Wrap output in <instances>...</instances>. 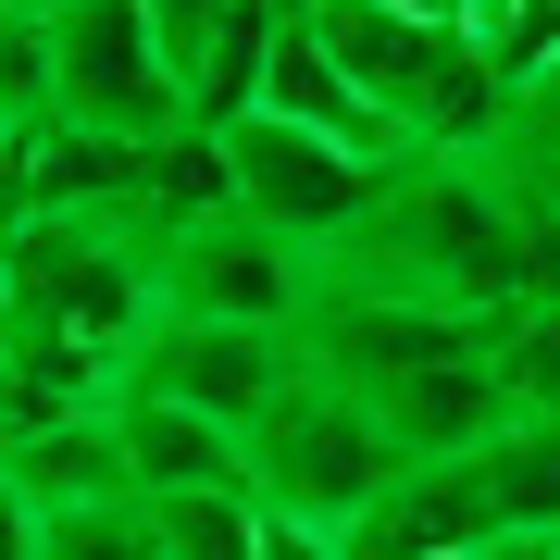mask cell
I'll list each match as a JSON object with an SVG mask.
<instances>
[{
  "label": "cell",
  "instance_id": "6da1fadb",
  "mask_svg": "<svg viewBox=\"0 0 560 560\" xmlns=\"http://www.w3.org/2000/svg\"><path fill=\"white\" fill-rule=\"evenodd\" d=\"M337 287H399L436 312H511L523 300V187L486 150H423L411 175H386V200L361 212Z\"/></svg>",
  "mask_w": 560,
  "mask_h": 560
},
{
  "label": "cell",
  "instance_id": "7a4b0ae2",
  "mask_svg": "<svg viewBox=\"0 0 560 560\" xmlns=\"http://www.w3.org/2000/svg\"><path fill=\"white\" fill-rule=\"evenodd\" d=\"M249 460H261V499H275V511L337 523V536H349L361 499L399 474V436H386L374 386H349V374H324V361H300V386L249 423Z\"/></svg>",
  "mask_w": 560,
  "mask_h": 560
},
{
  "label": "cell",
  "instance_id": "3957f363",
  "mask_svg": "<svg viewBox=\"0 0 560 560\" xmlns=\"http://www.w3.org/2000/svg\"><path fill=\"white\" fill-rule=\"evenodd\" d=\"M324 287H337V261L312 237H287V224L261 212H187L162 224V312H200V324H275V337H312Z\"/></svg>",
  "mask_w": 560,
  "mask_h": 560
},
{
  "label": "cell",
  "instance_id": "277c9868",
  "mask_svg": "<svg viewBox=\"0 0 560 560\" xmlns=\"http://www.w3.org/2000/svg\"><path fill=\"white\" fill-rule=\"evenodd\" d=\"M50 75H62V125H101V138H175V125H200L150 0H62L50 13Z\"/></svg>",
  "mask_w": 560,
  "mask_h": 560
},
{
  "label": "cell",
  "instance_id": "5b68a950",
  "mask_svg": "<svg viewBox=\"0 0 560 560\" xmlns=\"http://www.w3.org/2000/svg\"><path fill=\"white\" fill-rule=\"evenodd\" d=\"M224 162H237V212L287 224V237H312V249H349L361 212L386 200V162L312 138V125H287V113H237V125H224ZM399 175H411V162H399Z\"/></svg>",
  "mask_w": 560,
  "mask_h": 560
},
{
  "label": "cell",
  "instance_id": "8992f818",
  "mask_svg": "<svg viewBox=\"0 0 560 560\" xmlns=\"http://www.w3.org/2000/svg\"><path fill=\"white\" fill-rule=\"evenodd\" d=\"M300 337H275V324H200V312H162L150 324V349L125 361V386H162V399H187V411H212V423H261L300 386Z\"/></svg>",
  "mask_w": 560,
  "mask_h": 560
},
{
  "label": "cell",
  "instance_id": "52a82bcc",
  "mask_svg": "<svg viewBox=\"0 0 560 560\" xmlns=\"http://www.w3.org/2000/svg\"><path fill=\"white\" fill-rule=\"evenodd\" d=\"M300 349L324 374H349V386H399L423 361H486L499 349V312H436V300H399V287H324Z\"/></svg>",
  "mask_w": 560,
  "mask_h": 560
},
{
  "label": "cell",
  "instance_id": "ba28073f",
  "mask_svg": "<svg viewBox=\"0 0 560 560\" xmlns=\"http://www.w3.org/2000/svg\"><path fill=\"white\" fill-rule=\"evenodd\" d=\"M486 536H499V511H486V474L474 460H399V474L361 499L349 523V560H474Z\"/></svg>",
  "mask_w": 560,
  "mask_h": 560
},
{
  "label": "cell",
  "instance_id": "9c48e42d",
  "mask_svg": "<svg viewBox=\"0 0 560 560\" xmlns=\"http://www.w3.org/2000/svg\"><path fill=\"white\" fill-rule=\"evenodd\" d=\"M113 436H125L138 499H224V486H249V499H261L249 423H212V411L162 399V386H125V399H113Z\"/></svg>",
  "mask_w": 560,
  "mask_h": 560
},
{
  "label": "cell",
  "instance_id": "30bf717a",
  "mask_svg": "<svg viewBox=\"0 0 560 560\" xmlns=\"http://www.w3.org/2000/svg\"><path fill=\"white\" fill-rule=\"evenodd\" d=\"M374 411L399 436V460H474L511 423V386H499V361H423V374L374 386Z\"/></svg>",
  "mask_w": 560,
  "mask_h": 560
},
{
  "label": "cell",
  "instance_id": "8fae6325",
  "mask_svg": "<svg viewBox=\"0 0 560 560\" xmlns=\"http://www.w3.org/2000/svg\"><path fill=\"white\" fill-rule=\"evenodd\" d=\"M0 460H13V486L38 511H75V499H125V436H113V399L101 411H62V423H25V436H0Z\"/></svg>",
  "mask_w": 560,
  "mask_h": 560
},
{
  "label": "cell",
  "instance_id": "7c38bea8",
  "mask_svg": "<svg viewBox=\"0 0 560 560\" xmlns=\"http://www.w3.org/2000/svg\"><path fill=\"white\" fill-rule=\"evenodd\" d=\"M474 474H486V511L499 523H548L560 536V411H511L474 448Z\"/></svg>",
  "mask_w": 560,
  "mask_h": 560
},
{
  "label": "cell",
  "instance_id": "4fadbf2b",
  "mask_svg": "<svg viewBox=\"0 0 560 560\" xmlns=\"http://www.w3.org/2000/svg\"><path fill=\"white\" fill-rule=\"evenodd\" d=\"M38 560H162V511L125 486V499H75L38 511Z\"/></svg>",
  "mask_w": 560,
  "mask_h": 560
},
{
  "label": "cell",
  "instance_id": "5bb4252c",
  "mask_svg": "<svg viewBox=\"0 0 560 560\" xmlns=\"http://www.w3.org/2000/svg\"><path fill=\"white\" fill-rule=\"evenodd\" d=\"M162 511V560H261V499L224 486V499H150Z\"/></svg>",
  "mask_w": 560,
  "mask_h": 560
},
{
  "label": "cell",
  "instance_id": "9a60e30c",
  "mask_svg": "<svg viewBox=\"0 0 560 560\" xmlns=\"http://www.w3.org/2000/svg\"><path fill=\"white\" fill-rule=\"evenodd\" d=\"M499 386H511V411H560V300H511L499 312Z\"/></svg>",
  "mask_w": 560,
  "mask_h": 560
},
{
  "label": "cell",
  "instance_id": "2e32d148",
  "mask_svg": "<svg viewBox=\"0 0 560 560\" xmlns=\"http://www.w3.org/2000/svg\"><path fill=\"white\" fill-rule=\"evenodd\" d=\"M474 38H486V62H499V88L523 101V88L560 62V0H486V13H474Z\"/></svg>",
  "mask_w": 560,
  "mask_h": 560
},
{
  "label": "cell",
  "instance_id": "e0dca14e",
  "mask_svg": "<svg viewBox=\"0 0 560 560\" xmlns=\"http://www.w3.org/2000/svg\"><path fill=\"white\" fill-rule=\"evenodd\" d=\"M486 150H499V162H560V62L523 88V101H511V125H499Z\"/></svg>",
  "mask_w": 560,
  "mask_h": 560
},
{
  "label": "cell",
  "instance_id": "ac0fdd59",
  "mask_svg": "<svg viewBox=\"0 0 560 560\" xmlns=\"http://www.w3.org/2000/svg\"><path fill=\"white\" fill-rule=\"evenodd\" d=\"M224 13H237V0H150V25H162V50H175V75H200V50L224 38Z\"/></svg>",
  "mask_w": 560,
  "mask_h": 560
},
{
  "label": "cell",
  "instance_id": "d6986e66",
  "mask_svg": "<svg viewBox=\"0 0 560 560\" xmlns=\"http://www.w3.org/2000/svg\"><path fill=\"white\" fill-rule=\"evenodd\" d=\"M261 560H349V548H337V523H300V511L261 499Z\"/></svg>",
  "mask_w": 560,
  "mask_h": 560
},
{
  "label": "cell",
  "instance_id": "ffe728a7",
  "mask_svg": "<svg viewBox=\"0 0 560 560\" xmlns=\"http://www.w3.org/2000/svg\"><path fill=\"white\" fill-rule=\"evenodd\" d=\"M38 212V138H0V237Z\"/></svg>",
  "mask_w": 560,
  "mask_h": 560
},
{
  "label": "cell",
  "instance_id": "44dd1931",
  "mask_svg": "<svg viewBox=\"0 0 560 560\" xmlns=\"http://www.w3.org/2000/svg\"><path fill=\"white\" fill-rule=\"evenodd\" d=\"M0 560H38V499L13 486V460H0Z\"/></svg>",
  "mask_w": 560,
  "mask_h": 560
},
{
  "label": "cell",
  "instance_id": "7402d4cb",
  "mask_svg": "<svg viewBox=\"0 0 560 560\" xmlns=\"http://www.w3.org/2000/svg\"><path fill=\"white\" fill-rule=\"evenodd\" d=\"M474 560H560V536H548V523H499Z\"/></svg>",
  "mask_w": 560,
  "mask_h": 560
},
{
  "label": "cell",
  "instance_id": "603a6c76",
  "mask_svg": "<svg viewBox=\"0 0 560 560\" xmlns=\"http://www.w3.org/2000/svg\"><path fill=\"white\" fill-rule=\"evenodd\" d=\"M486 162H499V150H486ZM499 175L523 187V200H548V212H560V162H499Z\"/></svg>",
  "mask_w": 560,
  "mask_h": 560
},
{
  "label": "cell",
  "instance_id": "cb8c5ba5",
  "mask_svg": "<svg viewBox=\"0 0 560 560\" xmlns=\"http://www.w3.org/2000/svg\"><path fill=\"white\" fill-rule=\"evenodd\" d=\"M13 13H62V0H13Z\"/></svg>",
  "mask_w": 560,
  "mask_h": 560
}]
</instances>
